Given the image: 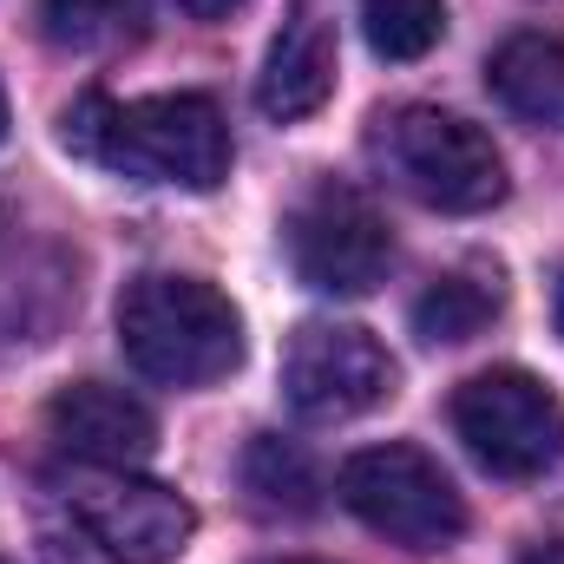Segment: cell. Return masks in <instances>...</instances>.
Here are the masks:
<instances>
[{
  "label": "cell",
  "instance_id": "1",
  "mask_svg": "<svg viewBox=\"0 0 564 564\" xmlns=\"http://www.w3.org/2000/svg\"><path fill=\"white\" fill-rule=\"evenodd\" d=\"M59 144L112 177L217 191L230 177V126L204 93H158V99H106L86 93L66 106Z\"/></svg>",
  "mask_w": 564,
  "mask_h": 564
},
{
  "label": "cell",
  "instance_id": "2",
  "mask_svg": "<svg viewBox=\"0 0 564 564\" xmlns=\"http://www.w3.org/2000/svg\"><path fill=\"white\" fill-rule=\"evenodd\" d=\"M119 348L158 388H210L243 361V315L204 276L151 270L119 295Z\"/></svg>",
  "mask_w": 564,
  "mask_h": 564
},
{
  "label": "cell",
  "instance_id": "3",
  "mask_svg": "<svg viewBox=\"0 0 564 564\" xmlns=\"http://www.w3.org/2000/svg\"><path fill=\"white\" fill-rule=\"evenodd\" d=\"M375 164L426 210L479 217L506 197V158L473 119L440 106H401L375 119Z\"/></svg>",
  "mask_w": 564,
  "mask_h": 564
},
{
  "label": "cell",
  "instance_id": "4",
  "mask_svg": "<svg viewBox=\"0 0 564 564\" xmlns=\"http://www.w3.org/2000/svg\"><path fill=\"white\" fill-rule=\"evenodd\" d=\"M341 506L381 532L388 545H408V552H446L459 532H466V499L459 486L446 479V466L408 446V440H388V446H368L341 466L335 479Z\"/></svg>",
  "mask_w": 564,
  "mask_h": 564
},
{
  "label": "cell",
  "instance_id": "5",
  "mask_svg": "<svg viewBox=\"0 0 564 564\" xmlns=\"http://www.w3.org/2000/svg\"><path fill=\"white\" fill-rule=\"evenodd\" d=\"M453 433L492 479H545L564 459V401L525 368H486L459 381Z\"/></svg>",
  "mask_w": 564,
  "mask_h": 564
},
{
  "label": "cell",
  "instance_id": "6",
  "mask_svg": "<svg viewBox=\"0 0 564 564\" xmlns=\"http://www.w3.org/2000/svg\"><path fill=\"white\" fill-rule=\"evenodd\" d=\"M282 250H289V270L322 295H368L394 263L388 217L355 184H335V177H322L295 197V210L282 224Z\"/></svg>",
  "mask_w": 564,
  "mask_h": 564
},
{
  "label": "cell",
  "instance_id": "7",
  "mask_svg": "<svg viewBox=\"0 0 564 564\" xmlns=\"http://www.w3.org/2000/svg\"><path fill=\"white\" fill-rule=\"evenodd\" d=\"M394 394V355L355 322H302L282 355V401L302 421H355Z\"/></svg>",
  "mask_w": 564,
  "mask_h": 564
},
{
  "label": "cell",
  "instance_id": "8",
  "mask_svg": "<svg viewBox=\"0 0 564 564\" xmlns=\"http://www.w3.org/2000/svg\"><path fill=\"white\" fill-rule=\"evenodd\" d=\"M66 506H73L79 532L112 564H171L197 532L191 499L158 486V479H139V473H99L93 466L66 486Z\"/></svg>",
  "mask_w": 564,
  "mask_h": 564
},
{
  "label": "cell",
  "instance_id": "9",
  "mask_svg": "<svg viewBox=\"0 0 564 564\" xmlns=\"http://www.w3.org/2000/svg\"><path fill=\"white\" fill-rule=\"evenodd\" d=\"M46 433L66 459L99 466V473H132L158 453V421L139 394L106 388V381H73L46 401Z\"/></svg>",
  "mask_w": 564,
  "mask_h": 564
},
{
  "label": "cell",
  "instance_id": "10",
  "mask_svg": "<svg viewBox=\"0 0 564 564\" xmlns=\"http://www.w3.org/2000/svg\"><path fill=\"white\" fill-rule=\"evenodd\" d=\"M335 93V0H289L282 33L270 40L263 79H257V106L295 126L308 112H322Z\"/></svg>",
  "mask_w": 564,
  "mask_h": 564
},
{
  "label": "cell",
  "instance_id": "11",
  "mask_svg": "<svg viewBox=\"0 0 564 564\" xmlns=\"http://www.w3.org/2000/svg\"><path fill=\"white\" fill-rule=\"evenodd\" d=\"M486 86L492 99L525 119V126H558L564 119V40L552 33H512L492 59H486Z\"/></svg>",
  "mask_w": 564,
  "mask_h": 564
},
{
  "label": "cell",
  "instance_id": "12",
  "mask_svg": "<svg viewBox=\"0 0 564 564\" xmlns=\"http://www.w3.org/2000/svg\"><path fill=\"white\" fill-rule=\"evenodd\" d=\"M506 308V289H499V270H453V276L426 282L421 302H414V335L421 341H473L492 315Z\"/></svg>",
  "mask_w": 564,
  "mask_h": 564
},
{
  "label": "cell",
  "instance_id": "13",
  "mask_svg": "<svg viewBox=\"0 0 564 564\" xmlns=\"http://www.w3.org/2000/svg\"><path fill=\"white\" fill-rule=\"evenodd\" d=\"M243 486H250L257 506H270V512H315V492H322L308 453H302L295 440H282V433H257V440H250V453H243Z\"/></svg>",
  "mask_w": 564,
  "mask_h": 564
},
{
  "label": "cell",
  "instance_id": "14",
  "mask_svg": "<svg viewBox=\"0 0 564 564\" xmlns=\"http://www.w3.org/2000/svg\"><path fill=\"white\" fill-rule=\"evenodd\" d=\"M151 13V0H40V26L53 46H73V53H99V46H119L132 40Z\"/></svg>",
  "mask_w": 564,
  "mask_h": 564
},
{
  "label": "cell",
  "instance_id": "15",
  "mask_svg": "<svg viewBox=\"0 0 564 564\" xmlns=\"http://www.w3.org/2000/svg\"><path fill=\"white\" fill-rule=\"evenodd\" d=\"M361 33L381 59H426L446 33V0H361Z\"/></svg>",
  "mask_w": 564,
  "mask_h": 564
},
{
  "label": "cell",
  "instance_id": "16",
  "mask_svg": "<svg viewBox=\"0 0 564 564\" xmlns=\"http://www.w3.org/2000/svg\"><path fill=\"white\" fill-rule=\"evenodd\" d=\"M519 564H564V539H539V545H525V558Z\"/></svg>",
  "mask_w": 564,
  "mask_h": 564
},
{
  "label": "cell",
  "instance_id": "17",
  "mask_svg": "<svg viewBox=\"0 0 564 564\" xmlns=\"http://www.w3.org/2000/svg\"><path fill=\"white\" fill-rule=\"evenodd\" d=\"M184 13H197V20H224L230 7H243V0H177Z\"/></svg>",
  "mask_w": 564,
  "mask_h": 564
},
{
  "label": "cell",
  "instance_id": "18",
  "mask_svg": "<svg viewBox=\"0 0 564 564\" xmlns=\"http://www.w3.org/2000/svg\"><path fill=\"white\" fill-rule=\"evenodd\" d=\"M552 315H558V335H564V276H558V295H552Z\"/></svg>",
  "mask_w": 564,
  "mask_h": 564
},
{
  "label": "cell",
  "instance_id": "19",
  "mask_svg": "<svg viewBox=\"0 0 564 564\" xmlns=\"http://www.w3.org/2000/svg\"><path fill=\"white\" fill-rule=\"evenodd\" d=\"M263 564H322V558H263Z\"/></svg>",
  "mask_w": 564,
  "mask_h": 564
},
{
  "label": "cell",
  "instance_id": "20",
  "mask_svg": "<svg viewBox=\"0 0 564 564\" xmlns=\"http://www.w3.org/2000/svg\"><path fill=\"white\" fill-rule=\"evenodd\" d=\"M0 139H7V93H0Z\"/></svg>",
  "mask_w": 564,
  "mask_h": 564
},
{
  "label": "cell",
  "instance_id": "21",
  "mask_svg": "<svg viewBox=\"0 0 564 564\" xmlns=\"http://www.w3.org/2000/svg\"><path fill=\"white\" fill-rule=\"evenodd\" d=\"M0 564H7V558H0Z\"/></svg>",
  "mask_w": 564,
  "mask_h": 564
}]
</instances>
